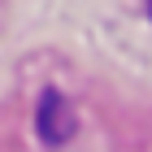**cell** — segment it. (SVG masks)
Returning a JSON list of instances; mask_svg holds the SVG:
<instances>
[{
    "label": "cell",
    "mask_w": 152,
    "mask_h": 152,
    "mask_svg": "<svg viewBox=\"0 0 152 152\" xmlns=\"http://www.w3.org/2000/svg\"><path fill=\"white\" fill-rule=\"evenodd\" d=\"M74 126H78V117H74L70 100L61 91H44V100H39V135H44V143H65L74 135Z\"/></svg>",
    "instance_id": "6da1fadb"
},
{
    "label": "cell",
    "mask_w": 152,
    "mask_h": 152,
    "mask_svg": "<svg viewBox=\"0 0 152 152\" xmlns=\"http://www.w3.org/2000/svg\"><path fill=\"white\" fill-rule=\"evenodd\" d=\"M148 9H152V0H148Z\"/></svg>",
    "instance_id": "7a4b0ae2"
}]
</instances>
